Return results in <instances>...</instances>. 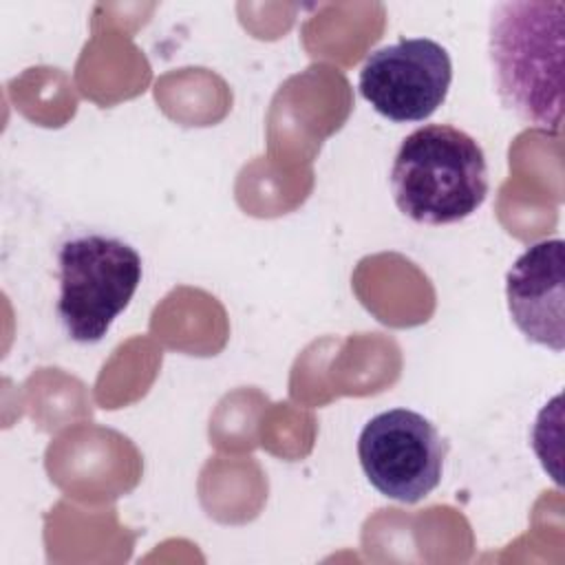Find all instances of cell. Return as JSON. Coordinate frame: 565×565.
Returning a JSON list of instances; mask_svg holds the SVG:
<instances>
[{
  "instance_id": "cell-1",
  "label": "cell",
  "mask_w": 565,
  "mask_h": 565,
  "mask_svg": "<svg viewBox=\"0 0 565 565\" xmlns=\"http://www.w3.org/2000/svg\"><path fill=\"white\" fill-rule=\"evenodd\" d=\"M563 0L492 7L488 57L497 95L521 121L552 135L563 124Z\"/></svg>"
},
{
  "instance_id": "cell-2",
  "label": "cell",
  "mask_w": 565,
  "mask_h": 565,
  "mask_svg": "<svg viewBox=\"0 0 565 565\" xmlns=\"http://www.w3.org/2000/svg\"><path fill=\"white\" fill-rule=\"evenodd\" d=\"M490 190L483 148L448 124L413 130L391 166L397 210L422 225H450L475 214Z\"/></svg>"
},
{
  "instance_id": "cell-3",
  "label": "cell",
  "mask_w": 565,
  "mask_h": 565,
  "mask_svg": "<svg viewBox=\"0 0 565 565\" xmlns=\"http://www.w3.org/2000/svg\"><path fill=\"white\" fill-rule=\"evenodd\" d=\"M139 252L115 236L77 234L57 247L60 296L55 313L79 344L99 342L141 282Z\"/></svg>"
},
{
  "instance_id": "cell-4",
  "label": "cell",
  "mask_w": 565,
  "mask_h": 565,
  "mask_svg": "<svg viewBox=\"0 0 565 565\" xmlns=\"http://www.w3.org/2000/svg\"><path fill=\"white\" fill-rule=\"evenodd\" d=\"M446 452L437 426L411 408L377 413L358 437V459L369 483L399 503H417L439 486Z\"/></svg>"
},
{
  "instance_id": "cell-5",
  "label": "cell",
  "mask_w": 565,
  "mask_h": 565,
  "mask_svg": "<svg viewBox=\"0 0 565 565\" xmlns=\"http://www.w3.org/2000/svg\"><path fill=\"white\" fill-rule=\"evenodd\" d=\"M450 82V55L430 38H402L373 51L358 75L360 95L395 124L428 119L444 104Z\"/></svg>"
},
{
  "instance_id": "cell-6",
  "label": "cell",
  "mask_w": 565,
  "mask_h": 565,
  "mask_svg": "<svg viewBox=\"0 0 565 565\" xmlns=\"http://www.w3.org/2000/svg\"><path fill=\"white\" fill-rule=\"evenodd\" d=\"M508 311L534 344L565 349V243L545 238L530 245L505 274Z\"/></svg>"
}]
</instances>
